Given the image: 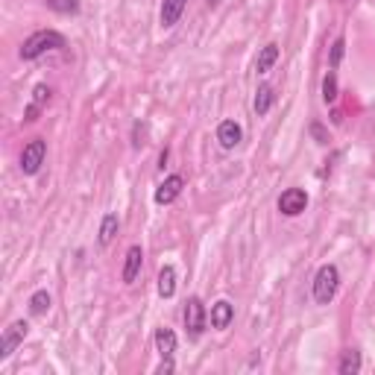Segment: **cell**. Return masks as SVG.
<instances>
[{"label":"cell","instance_id":"cell-7","mask_svg":"<svg viewBox=\"0 0 375 375\" xmlns=\"http://www.w3.org/2000/svg\"><path fill=\"white\" fill-rule=\"evenodd\" d=\"M182 188H185V179L179 176V173H173V176H168L164 182L156 188V203L159 205H170L179 193H182Z\"/></svg>","mask_w":375,"mask_h":375},{"label":"cell","instance_id":"cell-17","mask_svg":"<svg viewBox=\"0 0 375 375\" xmlns=\"http://www.w3.org/2000/svg\"><path fill=\"white\" fill-rule=\"evenodd\" d=\"M337 372L340 375H358V372H361V352H358V349H346V352H343Z\"/></svg>","mask_w":375,"mask_h":375},{"label":"cell","instance_id":"cell-11","mask_svg":"<svg viewBox=\"0 0 375 375\" xmlns=\"http://www.w3.org/2000/svg\"><path fill=\"white\" fill-rule=\"evenodd\" d=\"M47 103H50V88H47V85H36L33 100H29V106H27V112H24V121H36Z\"/></svg>","mask_w":375,"mask_h":375},{"label":"cell","instance_id":"cell-14","mask_svg":"<svg viewBox=\"0 0 375 375\" xmlns=\"http://www.w3.org/2000/svg\"><path fill=\"white\" fill-rule=\"evenodd\" d=\"M156 349L161 358H173L176 355V334L173 328H159L156 332Z\"/></svg>","mask_w":375,"mask_h":375},{"label":"cell","instance_id":"cell-13","mask_svg":"<svg viewBox=\"0 0 375 375\" xmlns=\"http://www.w3.org/2000/svg\"><path fill=\"white\" fill-rule=\"evenodd\" d=\"M276 62H279V44L270 41V44H264V47H261L258 59H255V71H258V73H267Z\"/></svg>","mask_w":375,"mask_h":375},{"label":"cell","instance_id":"cell-12","mask_svg":"<svg viewBox=\"0 0 375 375\" xmlns=\"http://www.w3.org/2000/svg\"><path fill=\"white\" fill-rule=\"evenodd\" d=\"M141 261H144L141 247H138V244L129 247V249H126V264H124V281H126V284H132L135 279H138V273H141Z\"/></svg>","mask_w":375,"mask_h":375},{"label":"cell","instance_id":"cell-23","mask_svg":"<svg viewBox=\"0 0 375 375\" xmlns=\"http://www.w3.org/2000/svg\"><path fill=\"white\" fill-rule=\"evenodd\" d=\"M311 135L317 138V144H328V135L323 132V126H320V124H311Z\"/></svg>","mask_w":375,"mask_h":375},{"label":"cell","instance_id":"cell-4","mask_svg":"<svg viewBox=\"0 0 375 375\" xmlns=\"http://www.w3.org/2000/svg\"><path fill=\"white\" fill-rule=\"evenodd\" d=\"M44 156H47V144H44L41 138H33L21 153V170L27 176H36L41 170V164H44Z\"/></svg>","mask_w":375,"mask_h":375},{"label":"cell","instance_id":"cell-20","mask_svg":"<svg viewBox=\"0 0 375 375\" xmlns=\"http://www.w3.org/2000/svg\"><path fill=\"white\" fill-rule=\"evenodd\" d=\"M50 311V293L47 291H36L33 296H29V314H36V317H41V314Z\"/></svg>","mask_w":375,"mask_h":375},{"label":"cell","instance_id":"cell-18","mask_svg":"<svg viewBox=\"0 0 375 375\" xmlns=\"http://www.w3.org/2000/svg\"><path fill=\"white\" fill-rule=\"evenodd\" d=\"M273 100H276L273 85H261L258 91H255V112H258V117H264V115L270 112V106H273Z\"/></svg>","mask_w":375,"mask_h":375},{"label":"cell","instance_id":"cell-9","mask_svg":"<svg viewBox=\"0 0 375 375\" xmlns=\"http://www.w3.org/2000/svg\"><path fill=\"white\" fill-rule=\"evenodd\" d=\"M241 138H244V132L235 121H223L217 126V141H220L223 149H235L237 144H241Z\"/></svg>","mask_w":375,"mask_h":375},{"label":"cell","instance_id":"cell-19","mask_svg":"<svg viewBox=\"0 0 375 375\" xmlns=\"http://www.w3.org/2000/svg\"><path fill=\"white\" fill-rule=\"evenodd\" d=\"M323 100H325V106H334L337 103V71L334 68L323 77Z\"/></svg>","mask_w":375,"mask_h":375},{"label":"cell","instance_id":"cell-8","mask_svg":"<svg viewBox=\"0 0 375 375\" xmlns=\"http://www.w3.org/2000/svg\"><path fill=\"white\" fill-rule=\"evenodd\" d=\"M208 320H212V328H217V332L229 328L232 320H235V308H232V302H226V299L214 302V305H212V314H208Z\"/></svg>","mask_w":375,"mask_h":375},{"label":"cell","instance_id":"cell-6","mask_svg":"<svg viewBox=\"0 0 375 375\" xmlns=\"http://www.w3.org/2000/svg\"><path fill=\"white\" fill-rule=\"evenodd\" d=\"M27 332H29V325L24 323V320H15L6 332H3V337H0V361H6V358L18 349V343H24V337H27Z\"/></svg>","mask_w":375,"mask_h":375},{"label":"cell","instance_id":"cell-3","mask_svg":"<svg viewBox=\"0 0 375 375\" xmlns=\"http://www.w3.org/2000/svg\"><path fill=\"white\" fill-rule=\"evenodd\" d=\"M205 323H208V314H205L203 299L200 296H191L188 305H185V328H188V334L197 340L205 332Z\"/></svg>","mask_w":375,"mask_h":375},{"label":"cell","instance_id":"cell-5","mask_svg":"<svg viewBox=\"0 0 375 375\" xmlns=\"http://www.w3.org/2000/svg\"><path fill=\"white\" fill-rule=\"evenodd\" d=\"M308 208V193L302 188H288L279 197V212L284 217H296V214H302Z\"/></svg>","mask_w":375,"mask_h":375},{"label":"cell","instance_id":"cell-2","mask_svg":"<svg viewBox=\"0 0 375 375\" xmlns=\"http://www.w3.org/2000/svg\"><path fill=\"white\" fill-rule=\"evenodd\" d=\"M337 288H340L337 267L334 264H323L317 270V276H314V299H317L320 305H328L337 296Z\"/></svg>","mask_w":375,"mask_h":375},{"label":"cell","instance_id":"cell-1","mask_svg":"<svg viewBox=\"0 0 375 375\" xmlns=\"http://www.w3.org/2000/svg\"><path fill=\"white\" fill-rule=\"evenodd\" d=\"M65 47V36L56 33V29H38L24 44H21V59L24 62H33V59L50 53V50H62Z\"/></svg>","mask_w":375,"mask_h":375},{"label":"cell","instance_id":"cell-15","mask_svg":"<svg viewBox=\"0 0 375 375\" xmlns=\"http://www.w3.org/2000/svg\"><path fill=\"white\" fill-rule=\"evenodd\" d=\"M173 293H176V270L170 264H164L161 273H159V296L161 299H170Z\"/></svg>","mask_w":375,"mask_h":375},{"label":"cell","instance_id":"cell-24","mask_svg":"<svg viewBox=\"0 0 375 375\" xmlns=\"http://www.w3.org/2000/svg\"><path fill=\"white\" fill-rule=\"evenodd\" d=\"M173 369H176V367H173L170 358H161V364H159V369H156V372H159V375H170Z\"/></svg>","mask_w":375,"mask_h":375},{"label":"cell","instance_id":"cell-10","mask_svg":"<svg viewBox=\"0 0 375 375\" xmlns=\"http://www.w3.org/2000/svg\"><path fill=\"white\" fill-rule=\"evenodd\" d=\"M188 6V0H164L161 3V27L170 29L179 24V18H182V12Z\"/></svg>","mask_w":375,"mask_h":375},{"label":"cell","instance_id":"cell-21","mask_svg":"<svg viewBox=\"0 0 375 375\" xmlns=\"http://www.w3.org/2000/svg\"><path fill=\"white\" fill-rule=\"evenodd\" d=\"M44 3L59 15H77L80 12V0H44Z\"/></svg>","mask_w":375,"mask_h":375},{"label":"cell","instance_id":"cell-22","mask_svg":"<svg viewBox=\"0 0 375 375\" xmlns=\"http://www.w3.org/2000/svg\"><path fill=\"white\" fill-rule=\"evenodd\" d=\"M343 53H346V38L340 36V38L332 44V56H328V68H334V71H337V65H340Z\"/></svg>","mask_w":375,"mask_h":375},{"label":"cell","instance_id":"cell-16","mask_svg":"<svg viewBox=\"0 0 375 375\" xmlns=\"http://www.w3.org/2000/svg\"><path fill=\"white\" fill-rule=\"evenodd\" d=\"M117 229H121V220H117V214H106L103 217V223H100V247H109L112 241H115V235H117Z\"/></svg>","mask_w":375,"mask_h":375}]
</instances>
